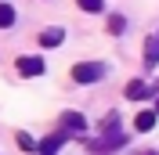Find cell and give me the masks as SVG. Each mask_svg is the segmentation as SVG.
Listing matches in <instances>:
<instances>
[{
	"instance_id": "obj_1",
	"label": "cell",
	"mask_w": 159,
	"mask_h": 155,
	"mask_svg": "<svg viewBox=\"0 0 159 155\" xmlns=\"http://www.w3.org/2000/svg\"><path fill=\"white\" fill-rule=\"evenodd\" d=\"M101 76H105L101 61H80V65H72V79L76 83H98Z\"/></svg>"
},
{
	"instance_id": "obj_2",
	"label": "cell",
	"mask_w": 159,
	"mask_h": 155,
	"mask_svg": "<svg viewBox=\"0 0 159 155\" xmlns=\"http://www.w3.org/2000/svg\"><path fill=\"white\" fill-rule=\"evenodd\" d=\"M15 69H18V76H40L43 72V58H33V54H22L18 61H15Z\"/></svg>"
},
{
	"instance_id": "obj_3",
	"label": "cell",
	"mask_w": 159,
	"mask_h": 155,
	"mask_svg": "<svg viewBox=\"0 0 159 155\" xmlns=\"http://www.w3.org/2000/svg\"><path fill=\"white\" fill-rule=\"evenodd\" d=\"M61 130H65V134H83V130H87V119H83V112H61Z\"/></svg>"
},
{
	"instance_id": "obj_4",
	"label": "cell",
	"mask_w": 159,
	"mask_h": 155,
	"mask_svg": "<svg viewBox=\"0 0 159 155\" xmlns=\"http://www.w3.org/2000/svg\"><path fill=\"white\" fill-rule=\"evenodd\" d=\"M65 137H69L65 130H54L51 137H43V141H40V148H36V152H40V155H58V148L65 144Z\"/></svg>"
},
{
	"instance_id": "obj_5",
	"label": "cell",
	"mask_w": 159,
	"mask_h": 155,
	"mask_svg": "<svg viewBox=\"0 0 159 155\" xmlns=\"http://www.w3.org/2000/svg\"><path fill=\"white\" fill-rule=\"evenodd\" d=\"M152 126H156V108H141L138 116H134V130L138 134H148Z\"/></svg>"
},
{
	"instance_id": "obj_6",
	"label": "cell",
	"mask_w": 159,
	"mask_h": 155,
	"mask_svg": "<svg viewBox=\"0 0 159 155\" xmlns=\"http://www.w3.org/2000/svg\"><path fill=\"white\" fill-rule=\"evenodd\" d=\"M159 65V33L145 40V69H156Z\"/></svg>"
},
{
	"instance_id": "obj_7",
	"label": "cell",
	"mask_w": 159,
	"mask_h": 155,
	"mask_svg": "<svg viewBox=\"0 0 159 155\" xmlns=\"http://www.w3.org/2000/svg\"><path fill=\"white\" fill-rule=\"evenodd\" d=\"M36 40H40V47H58L61 40H65V29H58V25H54V29H43Z\"/></svg>"
},
{
	"instance_id": "obj_8",
	"label": "cell",
	"mask_w": 159,
	"mask_h": 155,
	"mask_svg": "<svg viewBox=\"0 0 159 155\" xmlns=\"http://www.w3.org/2000/svg\"><path fill=\"white\" fill-rule=\"evenodd\" d=\"M123 94H127L130 101H141V97L148 94V87H145V83H141V79H130V83H127V90H123Z\"/></svg>"
},
{
	"instance_id": "obj_9",
	"label": "cell",
	"mask_w": 159,
	"mask_h": 155,
	"mask_svg": "<svg viewBox=\"0 0 159 155\" xmlns=\"http://www.w3.org/2000/svg\"><path fill=\"white\" fill-rule=\"evenodd\" d=\"M11 25H15V7L0 4V29H11Z\"/></svg>"
},
{
	"instance_id": "obj_10",
	"label": "cell",
	"mask_w": 159,
	"mask_h": 155,
	"mask_svg": "<svg viewBox=\"0 0 159 155\" xmlns=\"http://www.w3.org/2000/svg\"><path fill=\"white\" fill-rule=\"evenodd\" d=\"M76 4L87 11V15H98V11H105V0H76Z\"/></svg>"
},
{
	"instance_id": "obj_11",
	"label": "cell",
	"mask_w": 159,
	"mask_h": 155,
	"mask_svg": "<svg viewBox=\"0 0 159 155\" xmlns=\"http://www.w3.org/2000/svg\"><path fill=\"white\" fill-rule=\"evenodd\" d=\"M15 141H18V148H22V152H36V148H40V144H36V141H33L29 134H18V137H15Z\"/></svg>"
},
{
	"instance_id": "obj_12",
	"label": "cell",
	"mask_w": 159,
	"mask_h": 155,
	"mask_svg": "<svg viewBox=\"0 0 159 155\" xmlns=\"http://www.w3.org/2000/svg\"><path fill=\"white\" fill-rule=\"evenodd\" d=\"M123 29H127V22H123V15H112V18H109V33H116V36H119Z\"/></svg>"
},
{
	"instance_id": "obj_13",
	"label": "cell",
	"mask_w": 159,
	"mask_h": 155,
	"mask_svg": "<svg viewBox=\"0 0 159 155\" xmlns=\"http://www.w3.org/2000/svg\"><path fill=\"white\" fill-rule=\"evenodd\" d=\"M156 116H159V101H156Z\"/></svg>"
},
{
	"instance_id": "obj_14",
	"label": "cell",
	"mask_w": 159,
	"mask_h": 155,
	"mask_svg": "<svg viewBox=\"0 0 159 155\" xmlns=\"http://www.w3.org/2000/svg\"><path fill=\"white\" fill-rule=\"evenodd\" d=\"M145 155H156V152H145Z\"/></svg>"
}]
</instances>
